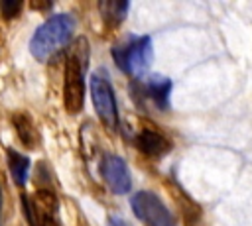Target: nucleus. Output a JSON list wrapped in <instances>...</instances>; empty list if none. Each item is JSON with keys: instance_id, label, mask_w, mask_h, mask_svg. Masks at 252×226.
Segmentation results:
<instances>
[{"instance_id": "12", "label": "nucleus", "mask_w": 252, "mask_h": 226, "mask_svg": "<svg viewBox=\"0 0 252 226\" xmlns=\"http://www.w3.org/2000/svg\"><path fill=\"white\" fill-rule=\"evenodd\" d=\"M98 8H100V14H102V18L106 22L118 24V22L124 20V16L128 12V2H114V0H110V2H100Z\"/></svg>"}, {"instance_id": "2", "label": "nucleus", "mask_w": 252, "mask_h": 226, "mask_svg": "<svg viewBox=\"0 0 252 226\" xmlns=\"http://www.w3.org/2000/svg\"><path fill=\"white\" fill-rule=\"evenodd\" d=\"M89 61L87 41L77 39L65 63V85H63V100L69 114H77L83 108L85 100V69Z\"/></svg>"}, {"instance_id": "13", "label": "nucleus", "mask_w": 252, "mask_h": 226, "mask_svg": "<svg viewBox=\"0 0 252 226\" xmlns=\"http://www.w3.org/2000/svg\"><path fill=\"white\" fill-rule=\"evenodd\" d=\"M22 6H24V4H22L20 0H2V2H0V12H2L4 18H16V16L20 14Z\"/></svg>"}, {"instance_id": "8", "label": "nucleus", "mask_w": 252, "mask_h": 226, "mask_svg": "<svg viewBox=\"0 0 252 226\" xmlns=\"http://www.w3.org/2000/svg\"><path fill=\"white\" fill-rule=\"evenodd\" d=\"M136 141H138V147L150 157H159L169 149V141L154 130H142Z\"/></svg>"}, {"instance_id": "5", "label": "nucleus", "mask_w": 252, "mask_h": 226, "mask_svg": "<svg viewBox=\"0 0 252 226\" xmlns=\"http://www.w3.org/2000/svg\"><path fill=\"white\" fill-rule=\"evenodd\" d=\"M91 96L94 110L102 124L108 130H116L118 126V110H116V98L110 83L102 75H93L91 77Z\"/></svg>"}, {"instance_id": "7", "label": "nucleus", "mask_w": 252, "mask_h": 226, "mask_svg": "<svg viewBox=\"0 0 252 226\" xmlns=\"http://www.w3.org/2000/svg\"><path fill=\"white\" fill-rule=\"evenodd\" d=\"M100 173L108 185V189L116 195H124L130 191V173L122 157L106 155L100 163Z\"/></svg>"}, {"instance_id": "4", "label": "nucleus", "mask_w": 252, "mask_h": 226, "mask_svg": "<svg viewBox=\"0 0 252 226\" xmlns=\"http://www.w3.org/2000/svg\"><path fill=\"white\" fill-rule=\"evenodd\" d=\"M134 214L146 226H175V220L161 198L150 191H140L130 200Z\"/></svg>"}, {"instance_id": "1", "label": "nucleus", "mask_w": 252, "mask_h": 226, "mask_svg": "<svg viewBox=\"0 0 252 226\" xmlns=\"http://www.w3.org/2000/svg\"><path fill=\"white\" fill-rule=\"evenodd\" d=\"M75 29V20L69 14H55L43 22L30 39V51L37 61H47L61 51Z\"/></svg>"}, {"instance_id": "14", "label": "nucleus", "mask_w": 252, "mask_h": 226, "mask_svg": "<svg viewBox=\"0 0 252 226\" xmlns=\"http://www.w3.org/2000/svg\"><path fill=\"white\" fill-rule=\"evenodd\" d=\"M0 204H2V198H0Z\"/></svg>"}, {"instance_id": "6", "label": "nucleus", "mask_w": 252, "mask_h": 226, "mask_svg": "<svg viewBox=\"0 0 252 226\" xmlns=\"http://www.w3.org/2000/svg\"><path fill=\"white\" fill-rule=\"evenodd\" d=\"M20 200L30 226H47V222H51L57 210V200L49 191H39L33 198H30L28 195H22Z\"/></svg>"}, {"instance_id": "3", "label": "nucleus", "mask_w": 252, "mask_h": 226, "mask_svg": "<svg viewBox=\"0 0 252 226\" xmlns=\"http://www.w3.org/2000/svg\"><path fill=\"white\" fill-rule=\"evenodd\" d=\"M112 55L116 65L124 73L132 77H142L152 63V39L148 35L130 37L126 43L116 45L112 49Z\"/></svg>"}, {"instance_id": "11", "label": "nucleus", "mask_w": 252, "mask_h": 226, "mask_svg": "<svg viewBox=\"0 0 252 226\" xmlns=\"http://www.w3.org/2000/svg\"><path fill=\"white\" fill-rule=\"evenodd\" d=\"M8 167L14 183L18 187H24L28 181V169H30V159L14 149H8Z\"/></svg>"}, {"instance_id": "10", "label": "nucleus", "mask_w": 252, "mask_h": 226, "mask_svg": "<svg viewBox=\"0 0 252 226\" xmlns=\"http://www.w3.org/2000/svg\"><path fill=\"white\" fill-rule=\"evenodd\" d=\"M159 108H165L167 106V96H169V90H171V81L165 79V77H150L142 88Z\"/></svg>"}, {"instance_id": "9", "label": "nucleus", "mask_w": 252, "mask_h": 226, "mask_svg": "<svg viewBox=\"0 0 252 226\" xmlns=\"http://www.w3.org/2000/svg\"><path fill=\"white\" fill-rule=\"evenodd\" d=\"M12 124L18 132V138L22 140L24 145H28L30 149L37 147V141H39V134H37V128L35 124L32 122V118L26 114V112H16L12 116Z\"/></svg>"}]
</instances>
